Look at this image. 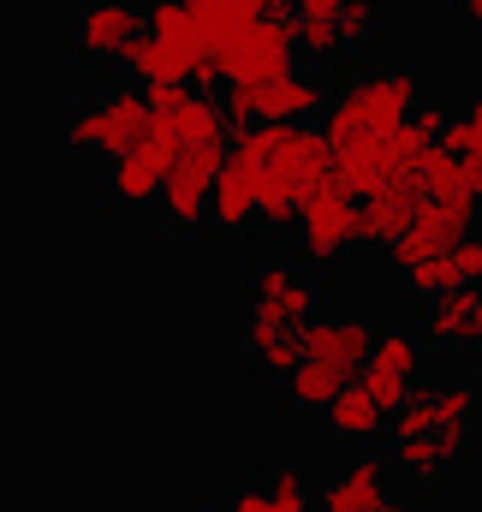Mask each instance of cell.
I'll return each mask as SVG.
<instances>
[{
  "label": "cell",
  "instance_id": "1",
  "mask_svg": "<svg viewBox=\"0 0 482 512\" xmlns=\"http://www.w3.org/2000/svg\"><path fill=\"white\" fill-rule=\"evenodd\" d=\"M262 149V227H292L316 191L334 185V143L310 120H268L250 126Z\"/></svg>",
  "mask_w": 482,
  "mask_h": 512
},
{
  "label": "cell",
  "instance_id": "2",
  "mask_svg": "<svg viewBox=\"0 0 482 512\" xmlns=\"http://www.w3.org/2000/svg\"><path fill=\"white\" fill-rule=\"evenodd\" d=\"M417 108H423L417 72H411V66H381V72L352 78V84L328 102L322 131H328L334 149H352V143H363V137H387V131H399Z\"/></svg>",
  "mask_w": 482,
  "mask_h": 512
},
{
  "label": "cell",
  "instance_id": "3",
  "mask_svg": "<svg viewBox=\"0 0 482 512\" xmlns=\"http://www.w3.org/2000/svg\"><path fill=\"white\" fill-rule=\"evenodd\" d=\"M149 131H155V108H149L143 84H108L102 96H90V102L72 114L66 137H72L78 149L114 161V155H131Z\"/></svg>",
  "mask_w": 482,
  "mask_h": 512
},
{
  "label": "cell",
  "instance_id": "4",
  "mask_svg": "<svg viewBox=\"0 0 482 512\" xmlns=\"http://www.w3.org/2000/svg\"><path fill=\"white\" fill-rule=\"evenodd\" d=\"M298 6L292 0H274L268 18H256L239 42L221 54V78L227 84H268V78H286L298 72Z\"/></svg>",
  "mask_w": 482,
  "mask_h": 512
},
{
  "label": "cell",
  "instance_id": "5",
  "mask_svg": "<svg viewBox=\"0 0 482 512\" xmlns=\"http://www.w3.org/2000/svg\"><path fill=\"white\" fill-rule=\"evenodd\" d=\"M316 322V286L292 262H262L250 274V316H244V346L268 334H304Z\"/></svg>",
  "mask_w": 482,
  "mask_h": 512
},
{
  "label": "cell",
  "instance_id": "6",
  "mask_svg": "<svg viewBox=\"0 0 482 512\" xmlns=\"http://www.w3.org/2000/svg\"><path fill=\"white\" fill-rule=\"evenodd\" d=\"M221 108H227L233 131L268 126V120H316V114H328V84L316 72H286L268 84H227Z\"/></svg>",
  "mask_w": 482,
  "mask_h": 512
},
{
  "label": "cell",
  "instance_id": "7",
  "mask_svg": "<svg viewBox=\"0 0 482 512\" xmlns=\"http://www.w3.org/2000/svg\"><path fill=\"white\" fill-rule=\"evenodd\" d=\"M227 149H233V143L185 149L179 167L167 173V185H161V221H167L173 233H203V227H209V209H215V185H221Z\"/></svg>",
  "mask_w": 482,
  "mask_h": 512
},
{
  "label": "cell",
  "instance_id": "8",
  "mask_svg": "<svg viewBox=\"0 0 482 512\" xmlns=\"http://www.w3.org/2000/svg\"><path fill=\"white\" fill-rule=\"evenodd\" d=\"M262 221V149L250 131H233V149H227V167H221V185H215V209H209V227L215 233H244Z\"/></svg>",
  "mask_w": 482,
  "mask_h": 512
},
{
  "label": "cell",
  "instance_id": "9",
  "mask_svg": "<svg viewBox=\"0 0 482 512\" xmlns=\"http://www.w3.org/2000/svg\"><path fill=\"white\" fill-rule=\"evenodd\" d=\"M358 239H363V203L352 191L328 185V191H316V197L304 203V215H298V245H304L310 262H340Z\"/></svg>",
  "mask_w": 482,
  "mask_h": 512
},
{
  "label": "cell",
  "instance_id": "10",
  "mask_svg": "<svg viewBox=\"0 0 482 512\" xmlns=\"http://www.w3.org/2000/svg\"><path fill=\"white\" fill-rule=\"evenodd\" d=\"M417 370H423L417 334L387 328V334H375V352H369V364H363V387H369V399L393 417V411L417 393Z\"/></svg>",
  "mask_w": 482,
  "mask_h": 512
},
{
  "label": "cell",
  "instance_id": "11",
  "mask_svg": "<svg viewBox=\"0 0 482 512\" xmlns=\"http://www.w3.org/2000/svg\"><path fill=\"white\" fill-rule=\"evenodd\" d=\"M143 12L137 6H125V0H90L78 18H72V48L84 54V60H96V66H120L125 48L143 36Z\"/></svg>",
  "mask_w": 482,
  "mask_h": 512
},
{
  "label": "cell",
  "instance_id": "12",
  "mask_svg": "<svg viewBox=\"0 0 482 512\" xmlns=\"http://www.w3.org/2000/svg\"><path fill=\"white\" fill-rule=\"evenodd\" d=\"M423 334H429V346L477 352L482 346V286H453V292L429 298V310H423Z\"/></svg>",
  "mask_w": 482,
  "mask_h": 512
},
{
  "label": "cell",
  "instance_id": "13",
  "mask_svg": "<svg viewBox=\"0 0 482 512\" xmlns=\"http://www.w3.org/2000/svg\"><path fill=\"white\" fill-rule=\"evenodd\" d=\"M369 352H375V328L358 322V316H316L304 328V358H322L346 376H363Z\"/></svg>",
  "mask_w": 482,
  "mask_h": 512
},
{
  "label": "cell",
  "instance_id": "14",
  "mask_svg": "<svg viewBox=\"0 0 482 512\" xmlns=\"http://www.w3.org/2000/svg\"><path fill=\"white\" fill-rule=\"evenodd\" d=\"M417 209H423V191H417V179H399V185H381V191H369L363 197V239L369 245H399L411 227H417Z\"/></svg>",
  "mask_w": 482,
  "mask_h": 512
},
{
  "label": "cell",
  "instance_id": "15",
  "mask_svg": "<svg viewBox=\"0 0 482 512\" xmlns=\"http://www.w3.org/2000/svg\"><path fill=\"white\" fill-rule=\"evenodd\" d=\"M268 6H274V0H191V12H197V24H203V54L221 66V54L239 42L256 18H268Z\"/></svg>",
  "mask_w": 482,
  "mask_h": 512
},
{
  "label": "cell",
  "instance_id": "16",
  "mask_svg": "<svg viewBox=\"0 0 482 512\" xmlns=\"http://www.w3.org/2000/svg\"><path fill=\"white\" fill-rule=\"evenodd\" d=\"M387 465L381 459H358V465H346L340 477H328L322 483V495H316V507L322 512H375L387 501Z\"/></svg>",
  "mask_w": 482,
  "mask_h": 512
},
{
  "label": "cell",
  "instance_id": "17",
  "mask_svg": "<svg viewBox=\"0 0 482 512\" xmlns=\"http://www.w3.org/2000/svg\"><path fill=\"white\" fill-rule=\"evenodd\" d=\"M292 6H298V48H304L316 66L346 60V30H340L346 0H292Z\"/></svg>",
  "mask_w": 482,
  "mask_h": 512
},
{
  "label": "cell",
  "instance_id": "18",
  "mask_svg": "<svg viewBox=\"0 0 482 512\" xmlns=\"http://www.w3.org/2000/svg\"><path fill=\"white\" fill-rule=\"evenodd\" d=\"M155 120H167V126L179 131V143L185 149H209V143H233V120H227V108L209 96V90H197L191 84V96L173 108V114H155Z\"/></svg>",
  "mask_w": 482,
  "mask_h": 512
},
{
  "label": "cell",
  "instance_id": "19",
  "mask_svg": "<svg viewBox=\"0 0 482 512\" xmlns=\"http://www.w3.org/2000/svg\"><path fill=\"white\" fill-rule=\"evenodd\" d=\"M120 66H125V78H131V84H143V90H149V84H191V66H185V60H179V54H173L149 24H143V36L125 48Z\"/></svg>",
  "mask_w": 482,
  "mask_h": 512
},
{
  "label": "cell",
  "instance_id": "20",
  "mask_svg": "<svg viewBox=\"0 0 482 512\" xmlns=\"http://www.w3.org/2000/svg\"><path fill=\"white\" fill-rule=\"evenodd\" d=\"M149 30L191 66V78H197V60H203V24H197V12H191V0H155L149 12Z\"/></svg>",
  "mask_w": 482,
  "mask_h": 512
},
{
  "label": "cell",
  "instance_id": "21",
  "mask_svg": "<svg viewBox=\"0 0 482 512\" xmlns=\"http://www.w3.org/2000/svg\"><path fill=\"white\" fill-rule=\"evenodd\" d=\"M322 417H328V429H334L340 441H375V435L387 429V411L369 399V387H363V382L340 387V399H334Z\"/></svg>",
  "mask_w": 482,
  "mask_h": 512
},
{
  "label": "cell",
  "instance_id": "22",
  "mask_svg": "<svg viewBox=\"0 0 482 512\" xmlns=\"http://www.w3.org/2000/svg\"><path fill=\"white\" fill-rule=\"evenodd\" d=\"M477 209H482V197H471V191L423 197V209H417V227H423L435 245H459V239L477 227Z\"/></svg>",
  "mask_w": 482,
  "mask_h": 512
},
{
  "label": "cell",
  "instance_id": "23",
  "mask_svg": "<svg viewBox=\"0 0 482 512\" xmlns=\"http://www.w3.org/2000/svg\"><path fill=\"white\" fill-rule=\"evenodd\" d=\"M471 417H477V387L471 382H453L441 387V405H435V441L447 459H459L471 447Z\"/></svg>",
  "mask_w": 482,
  "mask_h": 512
},
{
  "label": "cell",
  "instance_id": "24",
  "mask_svg": "<svg viewBox=\"0 0 482 512\" xmlns=\"http://www.w3.org/2000/svg\"><path fill=\"white\" fill-rule=\"evenodd\" d=\"M340 387H346V370H334V364H322V358H304L280 393H286V405H298V411H328L334 399H340Z\"/></svg>",
  "mask_w": 482,
  "mask_h": 512
},
{
  "label": "cell",
  "instance_id": "25",
  "mask_svg": "<svg viewBox=\"0 0 482 512\" xmlns=\"http://www.w3.org/2000/svg\"><path fill=\"white\" fill-rule=\"evenodd\" d=\"M441 149H453V155L465 161V179H471V191L482 197V96H477V102H465V108L447 120Z\"/></svg>",
  "mask_w": 482,
  "mask_h": 512
},
{
  "label": "cell",
  "instance_id": "26",
  "mask_svg": "<svg viewBox=\"0 0 482 512\" xmlns=\"http://www.w3.org/2000/svg\"><path fill=\"white\" fill-rule=\"evenodd\" d=\"M393 471H405L411 483H441L453 471V459L441 453L435 435H417V441H393Z\"/></svg>",
  "mask_w": 482,
  "mask_h": 512
},
{
  "label": "cell",
  "instance_id": "27",
  "mask_svg": "<svg viewBox=\"0 0 482 512\" xmlns=\"http://www.w3.org/2000/svg\"><path fill=\"white\" fill-rule=\"evenodd\" d=\"M405 286H411L417 298H441V292L465 286V280H459V262H453V245H441V251H429L423 262H411V268H405Z\"/></svg>",
  "mask_w": 482,
  "mask_h": 512
},
{
  "label": "cell",
  "instance_id": "28",
  "mask_svg": "<svg viewBox=\"0 0 482 512\" xmlns=\"http://www.w3.org/2000/svg\"><path fill=\"white\" fill-rule=\"evenodd\" d=\"M435 405H441V393L435 387H417L393 417H387V435L393 441H417V435H435Z\"/></svg>",
  "mask_w": 482,
  "mask_h": 512
},
{
  "label": "cell",
  "instance_id": "29",
  "mask_svg": "<svg viewBox=\"0 0 482 512\" xmlns=\"http://www.w3.org/2000/svg\"><path fill=\"white\" fill-rule=\"evenodd\" d=\"M250 358L262 364V376H292L298 364H304V334H268V340H256L250 346Z\"/></svg>",
  "mask_w": 482,
  "mask_h": 512
},
{
  "label": "cell",
  "instance_id": "30",
  "mask_svg": "<svg viewBox=\"0 0 482 512\" xmlns=\"http://www.w3.org/2000/svg\"><path fill=\"white\" fill-rule=\"evenodd\" d=\"M340 30H346V54H358L363 42L381 30V0H346V18H340Z\"/></svg>",
  "mask_w": 482,
  "mask_h": 512
},
{
  "label": "cell",
  "instance_id": "31",
  "mask_svg": "<svg viewBox=\"0 0 482 512\" xmlns=\"http://www.w3.org/2000/svg\"><path fill=\"white\" fill-rule=\"evenodd\" d=\"M268 495H274V512H322L316 507V495H310V483H304L298 471H274Z\"/></svg>",
  "mask_w": 482,
  "mask_h": 512
},
{
  "label": "cell",
  "instance_id": "32",
  "mask_svg": "<svg viewBox=\"0 0 482 512\" xmlns=\"http://www.w3.org/2000/svg\"><path fill=\"white\" fill-rule=\"evenodd\" d=\"M453 262H459V280H465V286H482V239L477 233H465V239L453 245Z\"/></svg>",
  "mask_w": 482,
  "mask_h": 512
},
{
  "label": "cell",
  "instance_id": "33",
  "mask_svg": "<svg viewBox=\"0 0 482 512\" xmlns=\"http://www.w3.org/2000/svg\"><path fill=\"white\" fill-rule=\"evenodd\" d=\"M143 96H149V108H155V114H173V108L191 96V84H149Z\"/></svg>",
  "mask_w": 482,
  "mask_h": 512
},
{
  "label": "cell",
  "instance_id": "34",
  "mask_svg": "<svg viewBox=\"0 0 482 512\" xmlns=\"http://www.w3.org/2000/svg\"><path fill=\"white\" fill-rule=\"evenodd\" d=\"M459 12H465V18H471V24L482 30V0H459Z\"/></svg>",
  "mask_w": 482,
  "mask_h": 512
},
{
  "label": "cell",
  "instance_id": "35",
  "mask_svg": "<svg viewBox=\"0 0 482 512\" xmlns=\"http://www.w3.org/2000/svg\"><path fill=\"white\" fill-rule=\"evenodd\" d=\"M375 512H411V507H405V501H381Z\"/></svg>",
  "mask_w": 482,
  "mask_h": 512
},
{
  "label": "cell",
  "instance_id": "36",
  "mask_svg": "<svg viewBox=\"0 0 482 512\" xmlns=\"http://www.w3.org/2000/svg\"><path fill=\"white\" fill-rule=\"evenodd\" d=\"M227 512H233V507H227Z\"/></svg>",
  "mask_w": 482,
  "mask_h": 512
}]
</instances>
